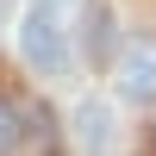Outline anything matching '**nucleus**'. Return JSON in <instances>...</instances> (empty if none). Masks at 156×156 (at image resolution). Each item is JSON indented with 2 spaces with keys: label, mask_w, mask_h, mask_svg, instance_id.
<instances>
[{
  "label": "nucleus",
  "mask_w": 156,
  "mask_h": 156,
  "mask_svg": "<svg viewBox=\"0 0 156 156\" xmlns=\"http://www.w3.org/2000/svg\"><path fill=\"white\" fill-rule=\"evenodd\" d=\"M69 44H75V37L62 31L56 6H44V0L19 19V56L31 62L37 75H62V69H69V62H75V50H69Z\"/></svg>",
  "instance_id": "1"
},
{
  "label": "nucleus",
  "mask_w": 156,
  "mask_h": 156,
  "mask_svg": "<svg viewBox=\"0 0 156 156\" xmlns=\"http://www.w3.org/2000/svg\"><path fill=\"white\" fill-rule=\"evenodd\" d=\"M112 69H119V100L150 106L156 100V37H131V44L112 56Z\"/></svg>",
  "instance_id": "2"
},
{
  "label": "nucleus",
  "mask_w": 156,
  "mask_h": 156,
  "mask_svg": "<svg viewBox=\"0 0 156 156\" xmlns=\"http://www.w3.org/2000/svg\"><path fill=\"white\" fill-rule=\"evenodd\" d=\"M19 144H25V106L0 100V156H19Z\"/></svg>",
  "instance_id": "3"
},
{
  "label": "nucleus",
  "mask_w": 156,
  "mask_h": 156,
  "mask_svg": "<svg viewBox=\"0 0 156 156\" xmlns=\"http://www.w3.org/2000/svg\"><path fill=\"white\" fill-rule=\"evenodd\" d=\"M81 131H87V150L100 156V150L112 144V137H106V106H81Z\"/></svg>",
  "instance_id": "4"
},
{
  "label": "nucleus",
  "mask_w": 156,
  "mask_h": 156,
  "mask_svg": "<svg viewBox=\"0 0 156 156\" xmlns=\"http://www.w3.org/2000/svg\"><path fill=\"white\" fill-rule=\"evenodd\" d=\"M106 25H112V19H106V6H87V37H94V56H100V62L112 56V44H106Z\"/></svg>",
  "instance_id": "5"
},
{
  "label": "nucleus",
  "mask_w": 156,
  "mask_h": 156,
  "mask_svg": "<svg viewBox=\"0 0 156 156\" xmlns=\"http://www.w3.org/2000/svg\"><path fill=\"white\" fill-rule=\"evenodd\" d=\"M44 6H62V0H44Z\"/></svg>",
  "instance_id": "6"
}]
</instances>
